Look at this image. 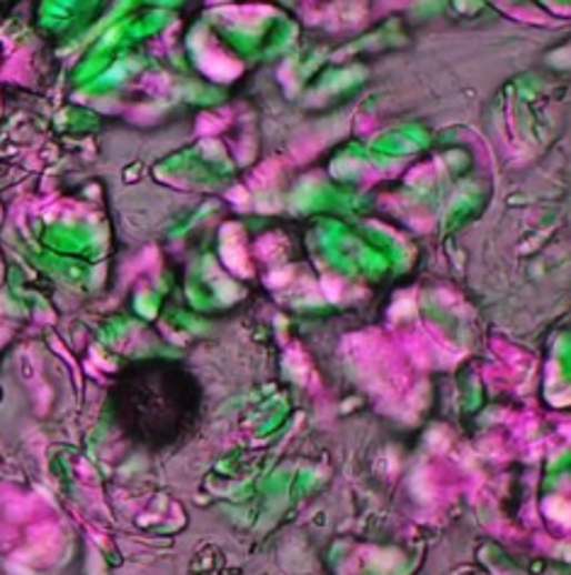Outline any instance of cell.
Here are the masks:
<instances>
[{
	"label": "cell",
	"instance_id": "obj_1",
	"mask_svg": "<svg viewBox=\"0 0 571 575\" xmlns=\"http://www.w3.org/2000/svg\"><path fill=\"white\" fill-rule=\"evenodd\" d=\"M202 391L183 364L147 360L122 370L112 386V415L141 447L163 450L198 423Z\"/></svg>",
	"mask_w": 571,
	"mask_h": 575
}]
</instances>
